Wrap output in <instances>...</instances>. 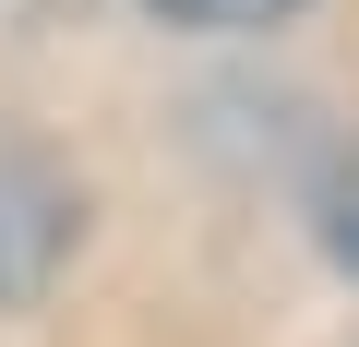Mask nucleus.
Wrapping results in <instances>:
<instances>
[{
	"label": "nucleus",
	"instance_id": "f257e3e1",
	"mask_svg": "<svg viewBox=\"0 0 359 347\" xmlns=\"http://www.w3.org/2000/svg\"><path fill=\"white\" fill-rule=\"evenodd\" d=\"M72 228H84L72 168L36 156L25 132H0V311H25V299L72 264Z\"/></svg>",
	"mask_w": 359,
	"mask_h": 347
},
{
	"label": "nucleus",
	"instance_id": "f03ea898",
	"mask_svg": "<svg viewBox=\"0 0 359 347\" xmlns=\"http://www.w3.org/2000/svg\"><path fill=\"white\" fill-rule=\"evenodd\" d=\"M144 13H168V25H192V36H252V25H287L299 0H144Z\"/></svg>",
	"mask_w": 359,
	"mask_h": 347
},
{
	"label": "nucleus",
	"instance_id": "7ed1b4c3",
	"mask_svg": "<svg viewBox=\"0 0 359 347\" xmlns=\"http://www.w3.org/2000/svg\"><path fill=\"white\" fill-rule=\"evenodd\" d=\"M323 240H335V264H359V144L335 156V180H323Z\"/></svg>",
	"mask_w": 359,
	"mask_h": 347
}]
</instances>
